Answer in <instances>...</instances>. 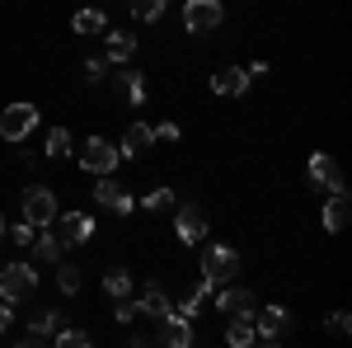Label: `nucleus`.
I'll use <instances>...</instances> for the list:
<instances>
[{
	"mask_svg": "<svg viewBox=\"0 0 352 348\" xmlns=\"http://www.w3.org/2000/svg\"><path fill=\"white\" fill-rule=\"evenodd\" d=\"M235 273H240V249H230V245H207L202 249V283L207 287H226Z\"/></svg>",
	"mask_w": 352,
	"mask_h": 348,
	"instance_id": "obj_1",
	"label": "nucleus"
},
{
	"mask_svg": "<svg viewBox=\"0 0 352 348\" xmlns=\"http://www.w3.org/2000/svg\"><path fill=\"white\" fill-rule=\"evenodd\" d=\"M19 207H24V221H33V226H52L56 221V193L47 184H28L24 198H19Z\"/></svg>",
	"mask_w": 352,
	"mask_h": 348,
	"instance_id": "obj_2",
	"label": "nucleus"
},
{
	"mask_svg": "<svg viewBox=\"0 0 352 348\" xmlns=\"http://www.w3.org/2000/svg\"><path fill=\"white\" fill-rule=\"evenodd\" d=\"M118 161H122V151H118L113 141H104V136H89L80 146V170H89L94 179H99V174H113Z\"/></svg>",
	"mask_w": 352,
	"mask_h": 348,
	"instance_id": "obj_3",
	"label": "nucleus"
},
{
	"mask_svg": "<svg viewBox=\"0 0 352 348\" xmlns=\"http://www.w3.org/2000/svg\"><path fill=\"white\" fill-rule=\"evenodd\" d=\"M33 132H38V108L33 104L0 108V136H5V141H28Z\"/></svg>",
	"mask_w": 352,
	"mask_h": 348,
	"instance_id": "obj_4",
	"label": "nucleus"
},
{
	"mask_svg": "<svg viewBox=\"0 0 352 348\" xmlns=\"http://www.w3.org/2000/svg\"><path fill=\"white\" fill-rule=\"evenodd\" d=\"M33 287H38L33 264H5V273H0V296H5L10 306H14V301H28Z\"/></svg>",
	"mask_w": 352,
	"mask_h": 348,
	"instance_id": "obj_5",
	"label": "nucleus"
},
{
	"mask_svg": "<svg viewBox=\"0 0 352 348\" xmlns=\"http://www.w3.org/2000/svg\"><path fill=\"white\" fill-rule=\"evenodd\" d=\"M287 329H292L287 306H263V311H254V339H258V344H282Z\"/></svg>",
	"mask_w": 352,
	"mask_h": 348,
	"instance_id": "obj_6",
	"label": "nucleus"
},
{
	"mask_svg": "<svg viewBox=\"0 0 352 348\" xmlns=\"http://www.w3.org/2000/svg\"><path fill=\"white\" fill-rule=\"evenodd\" d=\"M221 19H226L221 0H188L184 5V28L188 33H212V28H221Z\"/></svg>",
	"mask_w": 352,
	"mask_h": 348,
	"instance_id": "obj_7",
	"label": "nucleus"
},
{
	"mask_svg": "<svg viewBox=\"0 0 352 348\" xmlns=\"http://www.w3.org/2000/svg\"><path fill=\"white\" fill-rule=\"evenodd\" d=\"M94 203H99L104 212H113V216H132V207H136V198L122 184H113L109 174H99V184H94Z\"/></svg>",
	"mask_w": 352,
	"mask_h": 348,
	"instance_id": "obj_8",
	"label": "nucleus"
},
{
	"mask_svg": "<svg viewBox=\"0 0 352 348\" xmlns=\"http://www.w3.org/2000/svg\"><path fill=\"white\" fill-rule=\"evenodd\" d=\"M174 236H179L184 245H197L202 236H207V212H202L197 203H184L179 216H174Z\"/></svg>",
	"mask_w": 352,
	"mask_h": 348,
	"instance_id": "obj_9",
	"label": "nucleus"
},
{
	"mask_svg": "<svg viewBox=\"0 0 352 348\" xmlns=\"http://www.w3.org/2000/svg\"><path fill=\"white\" fill-rule=\"evenodd\" d=\"M56 236H61V245H85L94 236V216L89 212H56Z\"/></svg>",
	"mask_w": 352,
	"mask_h": 348,
	"instance_id": "obj_10",
	"label": "nucleus"
},
{
	"mask_svg": "<svg viewBox=\"0 0 352 348\" xmlns=\"http://www.w3.org/2000/svg\"><path fill=\"white\" fill-rule=\"evenodd\" d=\"M217 311L221 316H254V311H258V296L249 292V287H230V283H226L217 292Z\"/></svg>",
	"mask_w": 352,
	"mask_h": 348,
	"instance_id": "obj_11",
	"label": "nucleus"
},
{
	"mask_svg": "<svg viewBox=\"0 0 352 348\" xmlns=\"http://www.w3.org/2000/svg\"><path fill=\"white\" fill-rule=\"evenodd\" d=\"M310 179H315L320 188H329V193H348L338 161H333V156H324V151H315V156H310Z\"/></svg>",
	"mask_w": 352,
	"mask_h": 348,
	"instance_id": "obj_12",
	"label": "nucleus"
},
{
	"mask_svg": "<svg viewBox=\"0 0 352 348\" xmlns=\"http://www.w3.org/2000/svg\"><path fill=\"white\" fill-rule=\"evenodd\" d=\"M192 320L188 316H179V311H169L160 320V344H169V348H192Z\"/></svg>",
	"mask_w": 352,
	"mask_h": 348,
	"instance_id": "obj_13",
	"label": "nucleus"
},
{
	"mask_svg": "<svg viewBox=\"0 0 352 348\" xmlns=\"http://www.w3.org/2000/svg\"><path fill=\"white\" fill-rule=\"evenodd\" d=\"M136 52H141V48H136V33H132V28H113L109 43H104V61H113V66L132 61Z\"/></svg>",
	"mask_w": 352,
	"mask_h": 348,
	"instance_id": "obj_14",
	"label": "nucleus"
},
{
	"mask_svg": "<svg viewBox=\"0 0 352 348\" xmlns=\"http://www.w3.org/2000/svg\"><path fill=\"white\" fill-rule=\"evenodd\" d=\"M244 90H249V71L244 66H221L217 76H212V94H221V99H235Z\"/></svg>",
	"mask_w": 352,
	"mask_h": 348,
	"instance_id": "obj_15",
	"label": "nucleus"
},
{
	"mask_svg": "<svg viewBox=\"0 0 352 348\" xmlns=\"http://www.w3.org/2000/svg\"><path fill=\"white\" fill-rule=\"evenodd\" d=\"M136 311L151 316V320H164V316L174 311V301H169V292H164L160 283H146V287H141V301H136Z\"/></svg>",
	"mask_w": 352,
	"mask_h": 348,
	"instance_id": "obj_16",
	"label": "nucleus"
},
{
	"mask_svg": "<svg viewBox=\"0 0 352 348\" xmlns=\"http://www.w3.org/2000/svg\"><path fill=\"white\" fill-rule=\"evenodd\" d=\"M348 221H352L348 193H329V203H324V231H329V236H343V231H348Z\"/></svg>",
	"mask_w": 352,
	"mask_h": 348,
	"instance_id": "obj_17",
	"label": "nucleus"
},
{
	"mask_svg": "<svg viewBox=\"0 0 352 348\" xmlns=\"http://www.w3.org/2000/svg\"><path fill=\"white\" fill-rule=\"evenodd\" d=\"M151 146H155V127H151V123H132V127L122 132V146H118V151H122V156H146Z\"/></svg>",
	"mask_w": 352,
	"mask_h": 348,
	"instance_id": "obj_18",
	"label": "nucleus"
},
{
	"mask_svg": "<svg viewBox=\"0 0 352 348\" xmlns=\"http://www.w3.org/2000/svg\"><path fill=\"white\" fill-rule=\"evenodd\" d=\"M61 325V316L56 311H33V320H28V334H24V344L28 348H38V344H47L52 339V329Z\"/></svg>",
	"mask_w": 352,
	"mask_h": 348,
	"instance_id": "obj_19",
	"label": "nucleus"
},
{
	"mask_svg": "<svg viewBox=\"0 0 352 348\" xmlns=\"http://www.w3.org/2000/svg\"><path fill=\"white\" fill-rule=\"evenodd\" d=\"M61 249H66L61 236H52L47 226H38V236H33V259H38V264H56V259H61Z\"/></svg>",
	"mask_w": 352,
	"mask_h": 348,
	"instance_id": "obj_20",
	"label": "nucleus"
},
{
	"mask_svg": "<svg viewBox=\"0 0 352 348\" xmlns=\"http://www.w3.org/2000/svg\"><path fill=\"white\" fill-rule=\"evenodd\" d=\"M71 24H76L80 38H94V33H104V28H109V14H104V10H94V5H85V10H76V19H71Z\"/></svg>",
	"mask_w": 352,
	"mask_h": 348,
	"instance_id": "obj_21",
	"label": "nucleus"
},
{
	"mask_svg": "<svg viewBox=\"0 0 352 348\" xmlns=\"http://www.w3.org/2000/svg\"><path fill=\"white\" fill-rule=\"evenodd\" d=\"M226 344L230 348L258 344V339H254V316H230V325H226Z\"/></svg>",
	"mask_w": 352,
	"mask_h": 348,
	"instance_id": "obj_22",
	"label": "nucleus"
},
{
	"mask_svg": "<svg viewBox=\"0 0 352 348\" xmlns=\"http://www.w3.org/2000/svg\"><path fill=\"white\" fill-rule=\"evenodd\" d=\"M47 344H56V348H89V344H94V334H89V329H66V325H56Z\"/></svg>",
	"mask_w": 352,
	"mask_h": 348,
	"instance_id": "obj_23",
	"label": "nucleus"
},
{
	"mask_svg": "<svg viewBox=\"0 0 352 348\" xmlns=\"http://www.w3.org/2000/svg\"><path fill=\"white\" fill-rule=\"evenodd\" d=\"M207 296H212V287H207V283H197L192 292H184V301H179V316L197 320V316H202V306H207Z\"/></svg>",
	"mask_w": 352,
	"mask_h": 348,
	"instance_id": "obj_24",
	"label": "nucleus"
},
{
	"mask_svg": "<svg viewBox=\"0 0 352 348\" xmlns=\"http://www.w3.org/2000/svg\"><path fill=\"white\" fill-rule=\"evenodd\" d=\"M118 85H122V94H127V104H146V81H141V71H122L118 76Z\"/></svg>",
	"mask_w": 352,
	"mask_h": 348,
	"instance_id": "obj_25",
	"label": "nucleus"
},
{
	"mask_svg": "<svg viewBox=\"0 0 352 348\" xmlns=\"http://www.w3.org/2000/svg\"><path fill=\"white\" fill-rule=\"evenodd\" d=\"M104 292L109 296H132V273H127V268H109V273H104Z\"/></svg>",
	"mask_w": 352,
	"mask_h": 348,
	"instance_id": "obj_26",
	"label": "nucleus"
},
{
	"mask_svg": "<svg viewBox=\"0 0 352 348\" xmlns=\"http://www.w3.org/2000/svg\"><path fill=\"white\" fill-rule=\"evenodd\" d=\"M80 278H85V273H80L76 264H61V259H56V287H61L66 296H76V292H80Z\"/></svg>",
	"mask_w": 352,
	"mask_h": 348,
	"instance_id": "obj_27",
	"label": "nucleus"
},
{
	"mask_svg": "<svg viewBox=\"0 0 352 348\" xmlns=\"http://www.w3.org/2000/svg\"><path fill=\"white\" fill-rule=\"evenodd\" d=\"M66 151H71V132H66V127H52V132H47V146H43V156H47V161H61Z\"/></svg>",
	"mask_w": 352,
	"mask_h": 348,
	"instance_id": "obj_28",
	"label": "nucleus"
},
{
	"mask_svg": "<svg viewBox=\"0 0 352 348\" xmlns=\"http://www.w3.org/2000/svg\"><path fill=\"white\" fill-rule=\"evenodd\" d=\"M127 10H132L141 24H155V19L164 14V0H127Z\"/></svg>",
	"mask_w": 352,
	"mask_h": 348,
	"instance_id": "obj_29",
	"label": "nucleus"
},
{
	"mask_svg": "<svg viewBox=\"0 0 352 348\" xmlns=\"http://www.w3.org/2000/svg\"><path fill=\"white\" fill-rule=\"evenodd\" d=\"M169 203H174V188H155V193H146V198H141V207H146V212H164Z\"/></svg>",
	"mask_w": 352,
	"mask_h": 348,
	"instance_id": "obj_30",
	"label": "nucleus"
},
{
	"mask_svg": "<svg viewBox=\"0 0 352 348\" xmlns=\"http://www.w3.org/2000/svg\"><path fill=\"white\" fill-rule=\"evenodd\" d=\"M5 236H10V240H14V245H33V236H38V226L19 216V226H14V231H5Z\"/></svg>",
	"mask_w": 352,
	"mask_h": 348,
	"instance_id": "obj_31",
	"label": "nucleus"
},
{
	"mask_svg": "<svg viewBox=\"0 0 352 348\" xmlns=\"http://www.w3.org/2000/svg\"><path fill=\"white\" fill-rule=\"evenodd\" d=\"M136 316H141V311H136L132 301H127V296H118V306H113V320H118V325H132Z\"/></svg>",
	"mask_w": 352,
	"mask_h": 348,
	"instance_id": "obj_32",
	"label": "nucleus"
},
{
	"mask_svg": "<svg viewBox=\"0 0 352 348\" xmlns=\"http://www.w3.org/2000/svg\"><path fill=\"white\" fill-rule=\"evenodd\" d=\"M348 329H352L348 311H333V316H329V334H338V339H343V334H348Z\"/></svg>",
	"mask_w": 352,
	"mask_h": 348,
	"instance_id": "obj_33",
	"label": "nucleus"
},
{
	"mask_svg": "<svg viewBox=\"0 0 352 348\" xmlns=\"http://www.w3.org/2000/svg\"><path fill=\"white\" fill-rule=\"evenodd\" d=\"M85 76H89V81H104V76H109V61H104V57H89V61H85Z\"/></svg>",
	"mask_w": 352,
	"mask_h": 348,
	"instance_id": "obj_34",
	"label": "nucleus"
},
{
	"mask_svg": "<svg viewBox=\"0 0 352 348\" xmlns=\"http://www.w3.org/2000/svg\"><path fill=\"white\" fill-rule=\"evenodd\" d=\"M179 132H184L179 123H155V141H179Z\"/></svg>",
	"mask_w": 352,
	"mask_h": 348,
	"instance_id": "obj_35",
	"label": "nucleus"
},
{
	"mask_svg": "<svg viewBox=\"0 0 352 348\" xmlns=\"http://www.w3.org/2000/svg\"><path fill=\"white\" fill-rule=\"evenodd\" d=\"M10 320H14V311H10V301H5V296H0V334H5V329H10Z\"/></svg>",
	"mask_w": 352,
	"mask_h": 348,
	"instance_id": "obj_36",
	"label": "nucleus"
},
{
	"mask_svg": "<svg viewBox=\"0 0 352 348\" xmlns=\"http://www.w3.org/2000/svg\"><path fill=\"white\" fill-rule=\"evenodd\" d=\"M0 240H5V216H0Z\"/></svg>",
	"mask_w": 352,
	"mask_h": 348,
	"instance_id": "obj_37",
	"label": "nucleus"
}]
</instances>
